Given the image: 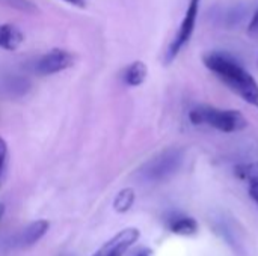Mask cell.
I'll return each mask as SVG.
<instances>
[{"instance_id":"ba28073f","label":"cell","mask_w":258,"mask_h":256,"mask_svg":"<svg viewBox=\"0 0 258 256\" xmlns=\"http://www.w3.org/2000/svg\"><path fill=\"white\" fill-rule=\"evenodd\" d=\"M0 86L3 89V92L8 97L12 98H20L23 95H26L30 89V81L29 78L18 75V74H6L2 80H0Z\"/></svg>"},{"instance_id":"4fadbf2b","label":"cell","mask_w":258,"mask_h":256,"mask_svg":"<svg viewBox=\"0 0 258 256\" xmlns=\"http://www.w3.org/2000/svg\"><path fill=\"white\" fill-rule=\"evenodd\" d=\"M135 190L133 189H130V187H127V189H122L118 195H116V198H115V201H113V208H115V211L116 213H127L132 207H133V204H135Z\"/></svg>"},{"instance_id":"3957f363","label":"cell","mask_w":258,"mask_h":256,"mask_svg":"<svg viewBox=\"0 0 258 256\" xmlns=\"http://www.w3.org/2000/svg\"><path fill=\"white\" fill-rule=\"evenodd\" d=\"M183 163V149L168 148L138 169V177L147 183H159L172 177Z\"/></svg>"},{"instance_id":"ac0fdd59","label":"cell","mask_w":258,"mask_h":256,"mask_svg":"<svg viewBox=\"0 0 258 256\" xmlns=\"http://www.w3.org/2000/svg\"><path fill=\"white\" fill-rule=\"evenodd\" d=\"M136 256H153V252L150 250V249H145V250H142V252H139Z\"/></svg>"},{"instance_id":"277c9868","label":"cell","mask_w":258,"mask_h":256,"mask_svg":"<svg viewBox=\"0 0 258 256\" xmlns=\"http://www.w3.org/2000/svg\"><path fill=\"white\" fill-rule=\"evenodd\" d=\"M200 3L201 0H190L187 11L184 14V18L181 21V26L178 29L177 36L174 38V41L169 45L168 54H166V62H171L177 57V54L181 51V48L190 41L194 29H195V23H197V15H198V9H200Z\"/></svg>"},{"instance_id":"5b68a950","label":"cell","mask_w":258,"mask_h":256,"mask_svg":"<svg viewBox=\"0 0 258 256\" xmlns=\"http://www.w3.org/2000/svg\"><path fill=\"white\" fill-rule=\"evenodd\" d=\"M73 63H74V56L70 51L53 48L48 53L42 54L33 63V71L38 75H53L68 69L70 66H73Z\"/></svg>"},{"instance_id":"e0dca14e","label":"cell","mask_w":258,"mask_h":256,"mask_svg":"<svg viewBox=\"0 0 258 256\" xmlns=\"http://www.w3.org/2000/svg\"><path fill=\"white\" fill-rule=\"evenodd\" d=\"M71 6H76V8H85L86 6V0H62Z\"/></svg>"},{"instance_id":"5bb4252c","label":"cell","mask_w":258,"mask_h":256,"mask_svg":"<svg viewBox=\"0 0 258 256\" xmlns=\"http://www.w3.org/2000/svg\"><path fill=\"white\" fill-rule=\"evenodd\" d=\"M3 5L12 8V9H17V11H21V12H29V14H33L36 12V5L32 3L30 0H0Z\"/></svg>"},{"instance_id":"6da1fadb","label":"cell","mask_w":258,"mask_h":256,"mask_svg":"<svg viewBox=\"0 0 258 256\" xmlns=\"http://www.w3.org/2000/svg\"><path fill=\"white\" fill-rule=\"evenodd\" d=\"M204 65L215 72L231 91L246 103L258 107V84L255 78L228 53L212 51L204 56Z\"/></svg>"},{"instance_id":"9a60e30c","label":"cell","mask_w":258,"mask_h":256,"mask_svg":"<svg viewBox=\"0 0 258 256\" xmlns=\"http://www.w3.org/2000/svg\"><path fill=\"white\" fill-rule=\"evenodd\" d=\"M6 172H8V145L5 139L0 136V189L5 183Z\"/></svg>"},{"instance_id":"2e32d148","label":"cell","mask_w":258,"mask_h":256,"mask_svg":"<svg viewBox=\"0 0 258 256\" xmlns=\"http://www.w3.org/2000/svg\"><path fill=\"white\" fill-rule=\"evenodd\" d=\"M249 33L252 35H258V9L255 12V15L252 17L251 20V24H249Z\"/></svg>"},{"instance_id":"d6986e66","label":"cell","mask_w":258,"mask_h":256,"mask_svg":"<svg viewBox=\"0 0 258 256\" xmlns=\"http://www.w3.org/2000/svg\"><path fill=\"white\" fill-rule=\"evenodd\" d=\"M3 216H5V205L0 204V220L3 219Z\"/></svg>"},{"instance_id":"30bf717a","label":"cell","mask_w":258,"mask_h":256,"mask_svg":"<svg viewBox=\"0 0 258 256\" xmlns=\"http://www.w3.org/2000/svg\"><path fill=\"white\" fill-rule=\"evenodd\" d=\"M147 74H148V68L144 62L141 60H136L133 63H130L124 72H122V81L127 84V86H141L145 78H147Z\"/></svg>"},{"instance_id":"52a82bcc","label":"cell","mask_w":258,"mask_h":256,"mask_svg":"<svg viewBox=\"0 0 258 256\" xmlns=\"http://www.w3.org/2000/svg\"><path fill=\"white\" fill-rule=\"evenodd\" d=\"M50 229V223L47 220H36L26 226L21 232H18L14 238V246L20 249H27L36 244Z\"/></svg>"},{"instance_id":"7c38bea8","label":"cell","mask_w":258,"mask_h":256,"mask_svg":"<svg viewBox=\"0 0 258 256\" xmlns=\"http://www.w3.org/2000/svg\"><path fill=\"white\" fill-rule=\"evenodd\" d=\"M237 174L240 175V178H243L248 183L249 195H251V198L257 202L258 205V163H251V164L240 166Z\"/></svg>"},{"instance_id":"7a4b0ae2","label":"cell","mask_w":258,"mask_h":256,"mask_svg":"<svg viewBox=\"0 0 258 256\" xmlns=\"http://www.w3.org/2000/svg\"><path fill=\"white\" fill-rule=\"evenodd\" d=\"M189 118L195 125H210L224 133H236L243 130L248 122L237 110H222L210 106H198L190 110Z\"/></svg>"},{"instance_id":"8992f818","label":"cell","mask_w":258,"mask_h":256,"mask_svg":"<svg viewBox=\"0 0 258 256\" xmlns=\"http://www.w3.org/2000/svg\"><path fill=\"white\" fill-rule=\"evenodd\" d=\"M141 237L139 229L125 228L106 241L92 256H122Z\"/></svg>"},{"instance_id":"8fae6325","label":"cell","mask_w":258,"mask_h":256,"mask_svg":"<svg viewBox=\"0 0 258 256\" xmlns=\"http://www.w3.org/2000/svg\"><path fill=\"white\" fill-rule=\"evenodd\" d=\"M169 231L172 234L177 235H183V237H189V235H195L198 232V223L195 219L187 217V216H175L169 220L168 223Z\"/></svg>"},{"instance_id":"9c48e42d","label":"cell","mask_w":258,"mask_h":256,"mask_svg":"<svg viewBox=\"0 0 258 256\" xmlns=\"http://www.w3.org/2000/svg\"><path fill=\"white\" fill-rule=\"evenodd\" d=\"M24 39L23 32L15 24H0V48L14 51Z\"/></svg>"}]
</instances>
